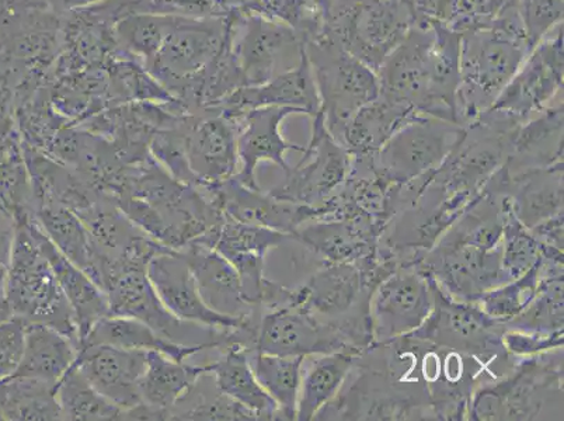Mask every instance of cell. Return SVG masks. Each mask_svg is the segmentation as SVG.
<instances>
[{
	"label": "cell",
	"mask_w": 564,
	"mask_h": 421,
	"mask_svg": "<svg viewBox=\"0 0 564 421\" xmlns=\"http://www.w3.org/2000/svg\"><path fill=\"white\" fill-rule=\"evenodd\" d=\"M506 194L485 186L484 193L417 265L455 300L476 302L485 292L506 284L501 267Z\"/></svg>",
	"instance_id": "cell-1"
},
{
	"label": "cell",
	"mask_w": 564,
	"mask_h": 421,
	"mask_svg": "<svg viewBox=\"0 0 564 421\" xmlns=\"http://www.w3.org/2000/svg\"><path fill=\"white\" fill-rule=\"evenodd\" d=\"M460 35L444 23L417 20L377 72L379 95L420 115L460 125L456 105Z\"/></svg>",
	"instance_id": "cell-2"
},
{
	"label": "cell",
	"mask_w": 564,
	"mask_h": 421,
	"mask_svg": "<svg viewBox=\"0 0 564 421\" xmlns=\"http://www.w3.org/2000/svg\"><path fill=\"white\" fill-rule=\"evenodd\" d=\"M115 202L142 233L177 251L223 219L207 195L178 182L151 155L128 164Z\"/></svg>",
	"instance_id": "cell-3"
},
{
	"label": "cell",
	"mask_w": 564,
	"mask_h": 421,
	"mask_svg": "<svg viewBox=\"0 0 564 421\" xmlns=\"http://www.w3.org/2000/svg\"><path fill=\"white\" fill-rule=\"evenodd\" d=\"M532 50L518 8L507 10L489 28L460 35V125H470L495 105Z\"/></svg>",
	"instance_id": "cell-4"
},
{
	"label": "cell",
	"mask_w": 564,
	"mask_h": 421,
	"mask_svg": "<svg viewBox=\"0 0 564 421\" xmlns=\"http://www.w3.org/2000/svg\"><path fill=\"white\" fill-rule=\"evenodd\" d=\"M100 255L95 281L106 292L110 315L132 317L145 323L167 341L182 346L199 347L204 352H220L229 344L239 342L240 327L218 331L174 316L163 305L148 277L150 260L132 255L120 258Z\"/></svg>",
	"instance_id": "cell-5"
},
{
	"label": "cell",
	"mask_w": 564,
	"mask_h": 421,
	"mask_svg": "<svg viewBox=\"0 0 564 421\" xmlns=\"http://www.w3.org/2000/svg\"><path fill=\"white\" fill-rule=\"evenodd\" d=\"M563 347L518 359L470 399L468 420H563Z\"/></svg>",
	"instance_id": "cell-6"
},
{
	"label": "cell",
	"mask_w": 564,
	"mask_h": 421,
	"mask_svg": "<svg viewBox=\"0 0 564 421\" xmlns=\"http://www.w3.org/2000/svg\"><path fill=\"white\" fill-rule=\"evenodd\" d=\"M17 224L7 274L10 313L25 325L40 323L53 327L80 347L74 311L34 238L32 214L18 215Z\"/></svg>",
	"instance_id": "cell-7"
},
{
	"label": "cell",
	"mask_w": 564,
	"mask_h": 421,
	"mask_svg": "<svg viewBox=\"0 0 564 421\" xmlns=\"http://www.w3.org/2000/svg\"><path fill=\"white\" fill-rule=\"evenodd\" d=\"M323 29L373 72L417 23L413 0H321Z\"/></svg>",
	"instance_id": "cell-8"
},
{
	"label": "cell",
	"mask_w": 564,
	"mask_h": 421,
	"mask_svg": "<svg viewBox=\"0 0 564 421\" xmlns=\"http://www.w3.org/2000/svg\"><path fill=\"white\" fill-rule=\"evenodd\" d=\"M305 54L319 95V112L338 141L350 118L379 96L378 75L323 32L306 41Z\"/></svg>",
	"instance_id": "cell-9"
},
{
	"label": "cell",
	"mask_w": 564,
	"mask_h": 421,
	"mask_svg": "<svg viewBox=\"0 0 564 421\" xmlns=\"http://www.w3.org/2000/svg\"><path fill=\"white\" fill-rule=\"evenodd\" d=\"M227 32V18H188L176 14L161 48L143 66L188 112L189 96L205 71L217 58Z\"/></svg>",
	"instance_id": "cell-10"
},
{
	"label": "cell",
	"mask_w": 564,
	"mask_h": 421,
	"mask_svg": "<svg viewBox=\"0 0 564 421\" xmlns=\"http://www.w3.org/2000/svg\"><path fill=\"white\" fill-rule=\"evenodd\" d=\"M301 285L305 292L302 307L335 328L354 350L361 353L371 346L369 300L372 292L364 287L357 266L321 260V266Z\"/></svg>",
	"instance_id": "cell-11"
},
{
	"label": "cell",
	"mask_w": 564,
	"mask_h": 421,
	"mask_svg": "<svg viewBox=\"0 0 564 421\" xmlns=\"http://www.w3.org/2000/svg\"><path fill=\"white\" fill-rule=\"evenodd\" d=\"M433 311L412 335L487 363L516 366L518 359L502 344L505 327L487 316L476 302L455 300L433 279Z\"/></svg>",
	"instance_id": "cell-12"
},
{
	"label": "cell",
	"mask_w": 564,
	"mask_h": 421,
	"mask_svg": "<svg viewBox=\"0 0 564 421\" xmlns=\"http://www.w3.org/2000/svg\"><path fill=\"white\" fill-rule=\"evenodd\" d=\"M229 45L245 87L259 86L299 66L305 53L289 25L235 10L228 14Z\"/></svg>",
	"instance_id": "cell-13"
},
{
	"label": "cell",
	"mask_w": 564,
	"mask_h": 421,
	"mask_svg": "<svg viewBox=\"0 0 564 421\" xmlns=\"http://www.w3.org/2000/svg\"><path fill=\"white\" fill-rule=\"evenodd\" d=\"M464 130L465 126L458 122L419 116L400 128L369 161L384 182L404 184L437 169Z\"/></svg>",
	"instance_id": "cell-14"
},
{
	"label": "cell",
	"mask_w": 564,
	"mask_h": 421,
	"mask_svg": "<svg viewBox=\"0 0 564 421\" xmlns=\"http://www.w3.org/2000/svg\"><path fill=\"white\" fill-rule=\"evenodd\" d=\"M311 121V140L300 163L285 173L284 183L269 193L284 202L319 208L346 182L352 156L327 130L321 112Z\"/></svg>",
	"instance_id": "cell-15"
},
{
	"label": "cell",
	"mask_w": 564,
	"mask_h": 421,
	"mask_svg": "<svg viewBox=\"0 0 564 421\" xmlns=\"http://www.w3.org/2000/svg\"><path fill=\"white\" fill-rule=\"evenodd\" d=\"M433 304V277L417 265L399 267L373 290L369 300L373 343L417 331L432 313Z\"/></svg>",
	"instance_id": "cell-16"
},
{
	"label": "cell",
	"mask_w": 564,
	"mask_h": 421,
	"mask_svg": "<svg viewBox=\"0 0 564 421\" xmlns=\"http://www.w3.org/2000/svg\"><path fill=\"white\" fill-rule=\"evenodd\" d=\"M563 24L538 43L489 110L525 122L563 94ZM486 112V111H485Z\"/></svg>",
	"instance_id": "cell-17"
},
{
	"label": "cell",
	"mask_w": 564,
	"mask_h": 421,
	"mask_svg": "<svg viewBox=\"0 0 564 421\" xmlns=\"http://www.w3.org/2000/svg\"><path fill=\"white\" fill-rule=\"evenodd\" d=\"M290 240L294 238L279 230L239 223L223 214V219L193 244L207 246L223 255L238 271L246 302L261 307L267 281L265 256Z\"/></svg>",
	"instance_id": "cell-18"
},
{
	"label": "cell",
	"mask_w": 564,
	"mask_h": 421,
	"mask_svg": "<svg viewBox=\"0 0 564 421\" xmlns=\"http://www.w3.org/2000/svg\"><path fill=\"white\" fill-rule=\"evenodd\" d=\"M256 352L282 357H312L352 352L335 328L317 321L302 306L264 311L260 317Z\"/></svg>",
	"instance_id": "cell-19"
},
{
	"label": "cell",
	"mask_w": 564,
	"mask_h": 421,
	"mask_svg": "<svg viewBox=\"0 0 564 421\" xmlns=\"http://www.w3.org/2000/svg\"><path fill=\"white\" fill-rule=\"evenodd\" d=\"M184 145L189 169L204 190L232 179L239 171L238 133L232 120L215 110L184 118Z\"/></svg>",
	"instance_id": "cell-20"
},
{
	"label": "cell",
	"mask_w": 564,
	"mask_h": 421,
	"mask_svg": "<svg viewBox=\"0 0 564 421\" xmlns=\"http://www.w3.org/2000/svg\"><path fill=\"white\" fill-rule=\"evenodd\" d=\"M302 115L292 107H260L229 118L238 133L239 171L235 177L251 188H260L256 169L261 162H271L284 173L290 171L285 155L290 151L304 152L305 147L286 141L281 128L290 116Z\"/></svg>",
	"instance_id": "cell-21"
},
{
	"label": "cell",
	"mask_w": 564,
	"mask_h": 421,
	"mask_svg": "<svg viewBox=\"0 0 564 421\" xmlns=\"http://www.w3.org/2000/svg\"><path fill=\"white\" fill-rule=\"evenodd\" d=\"M203 192L227 217L279 230L292 238L307 220L321 217L319 208L275 198L269 192H261V188L246 186L235 176Z\"/></svg>",
	"instance_id": "cell-22"
},
{
	"label": "cell",
	"mask_w": 564,
	"mask_h": 421,
	"mask_svg": "<svg viewBox=\"0 0 564 421\" xmlns=\"http://www.w3.org/2000/svg\"><path fill=\"white\" fill-rule=\"evenodd\" d=\"M147 271L163 305L178 320L218 331L259 326L260 320H232L209 310L199 295L196 280L181 251L171 250L155 256L148 265Z\"/></svg>",
	"instance_id": "cell-23"
},
{
	"label": "cell",
	"mask_w": 564,
	"mask_h": 421,
	"mask_svg": "<svg viewBox=\"0 0 564 421\" xmlns=\"http://www.w3.org/2000/svg\"><path fill=\"white\" fill-rule=\"evenodd\" d=\"M147 354L91 344L79 348L75 366L102 397L127 412L143 403L141 381L145 374Z\"/></svg>",
	"instance_id": "cell-24"
},
{
	"label": "cell",
	"mask_w": 564,
	"mask_h": 421,
	"mask_svg": "<svg viewBox=\"0 0 564 421\" xmlns=\"http://www.w3.org/2000/svg\"><path fill=\"white\" fill-rule=\"evenodd\" d=\"M186 259L205 305L232 320H260L263 310L250 305L243 296L238 271L217 250L192 244L181 250Z\"/></svg>",
	"instance_id": "cell-25"
},
{
	"label": "cell",
	"mask_w": 564,
	"mask_h": 421,
	"mask_svg": "<svg viewBox=\"0 0 564 421\" xmlns=\"http://www.w3.org/2000/svg\"><path fill=\"white\" fill-rule=\"evenodd\" d=\"M487 186L509 195L512 213L528 229L553 215L564 213L563 163L532 169L514 176H509L501 166L487 182Z\"/></svg>",
	"instance_id": "cell-26"
},
{
	"label": "cell",
	"mask_w": 564,
	"mask_h": 421,
	"mask_svg": "<svg viewBox=\"0 0 564 421\" xmlns=\"http://www.w3.org/2000/svg\"><path fill=\"white\" fill-rule=\"evenodd\" d=\"M260 107H292L310 118L321 111L319 95L305 53L294 69L263 85L236 90L214 110L227 118H234Z\"/></svg>",
	"instance_id": "cell-27"
},
{
	"label": "cell",
	"mask_w": 564,
	"mask_h": 421,
	"mask_svg": "<svg viewBox=\"0 0 564 421\" xmlns=\"http://www.w3.org/2000/svg\"><path fill=\"white\" fill-rule=\"evenodd\" d=\"M299 242L317 259L332 263H350L364 276L376 273L379 240L371 238L345 219L316 218L307 220L294 235Z\"/></svg>",
	"instance_id": "cell-28"
},
{
	"label": "cell",
	"mask_w": 564,
	"mask_h": 421,
	"mask_svg": "<svg viewBox=\"0 0 564 421\" xmlns=\"http://www.w3.org/2000/svg\"><path fill=\"white\" fill-rule=\"evenodd\" d=\"M563 100L517 128L509 159L502 164L509 176L563 163Z\"/></svg>",
	"instance_id": "cell-29"
},
{
	"label": "cell",
	"mask_w": 564,
	"mask_h": 421,
	"mask_svg": "<svg viewBox=\"0 0 564 421\" xmlns=\"http://www.w3.org/2000/svg\"><path fill=\"white\" fill-rule=\"evenodd\" d=\"M32 229L40 249L43 250L45 258L53 267L61 289H63L66 300H68L72 311H74L76 325H78L79 342H82L97 322L110 315L109 300H107L106 292L96 284L89 274L72 263L55 248L47 235L40 228V225L35 223L33 215Z\"/></svg>",
	"instance_id": "cell-30"
},
{
	"label": "cell",
	"mask_w": 564,
	"mask_h": 421,
	"mask_svg": "<svg viewBox=\"0 0 564 421\" xmlns=\"http://www.w3.org/2000/svg\"><path fill=\"white\" fill-rule=\"evenodd\" d=\"M420 112L388 97L377 99L361 107L347 122L340 140L351 156H371L378 152L408 122Z\"/></svg>",
	"instance_id": "cell-31"
},
{
	"label": "cell",
	"mask_w": 564,
	"mask_h": 421,
	"mask_svg": "<svg viewBox=\"0 0 564 421\" xmlns=\"http://www.w3.org/2000/svg\"><path fill=\"white\" fill-rule=\"evenodd\" d=\"M249 352L238 343L223 348L220 357L208 364L215 385L219 392L251 410L259 420H281L279 406L251 369Z\"/></svg>",
	"instance_id": "cell-32"
},
{
	"label": "cell",
	"mask_w": 564,
	"mask_h": 421,
	"mask_svg": "<svg viewBox=\"0 0 564 421\" xmlns=\"http://www.w3.org/2000/svg\"><path fill=\"white\" fill-rule=\"evenodd\" d=\"M78 352L79 347L64 333L30 323L25 325L23 356L13 375L58 384L75 363Z\"/></svg>",
	"instance_id": "cell-33"
},
{
	"label": "cell",
	"mask_w": 564,
	"mask_h": 421,
	"mask_svg": "<svg viewBox=\"0 0 564 421\" xmlns=\"http://www.w3.org/2000/svg\"><path fill=\"white\" fill-rule=\"evenodd\" d=\"M32 215L55 248L94 279L99 249L78 215L53 202L35 204Z\"/></svg>",
	"instance_id": "cell-34"
},
{
	"label": "cell",
	"mask_w": 564,
	"mask_h": 421,
	"mask_svg": "<svg viewBox=\"0 0 564 421\" xmlns=\"http://www.w3.org/2000/svg\"><path fill=\"white\" fill-rule=\"evenodd\" d=\"M91 344H106V346L127 348V350L158 352L177 361H187L189 357L204 352L199 347L182 346L167 341L145 323L132 317L112 315H107L97 322L80 342V347L91 346Z\"/></svg>",
	"instance_id": "cell-35"
},
{
	"label": "cell",
	"mask_w": 564,
	"mask_h": 421,
	"mask_svg": "<svg viewBox=\"0 0 564 421\" xmlns=\"http://www.w3.org/2000/svg\"><path fill=\"white\" fill-rule=\"evenodd\" d=\"M209 371L205 366H192L177 361L165 354L148 352L147 368L141 381L142 402L161 410L167 415L174 404L196 385L203 374Z\"/></svg>",
	"instance_id": "cell-36"
},
{
	"label": "cell",
	"mask_w": 564,
	"mask_h": 421,
	"mask_svg": "<svg viewBox=\"0 0 564 421\" xmlns=\"http://www.w3.org/2000/svg\"><path fill=\"white\" fill-rule=\"evenodd\" d=\"M358 353L319 354L306 371H302L296 420L311 421L323 406L336 397L350 374Z\"/></svg>",
	"instance_id": "cell-37"
},
{
	"label": "cell",
	"mask_w": 564,
	"mask_h": 421,
	"mask_svg": "<svg viewBox=\"0 0 564 421\" xmlns=\"http://www.w3.org/2000/svg\"><path fill=\"white\" fill-rule=\"evenodd\" d=\"M564 265L542 260L540 287L530 305L514 320L505 323V331L553 335L564 331Z\"/></svg>",
	"instance_id": "cell-38"
},
{
	"label": "cell",
	"mask_w": 564,
	"mask_h": 421,
	"mask_svg": "<svg viewBox=\"0 0 564 421\" xmlns=\"http://www.w3.org/2000/svg\"><path fill=\"white\" fill-rule=\"evenodd\" d=\"M58 384L12 375L0 382V419L9 421H59L63 419Z\"/></svg>",
	"instance_id": "cell-39"
},
{
	"label": "cell",
	"mask_w": 564,
	"mask_h": 421,
	"mask_svg": "<svg viewBox=\"0 0 564 421\" xmlns=\"http://www.w3.org/2000/svg\"><path fill=\"white\" fill-rule=\"evenodd\" d=\"M306 357H282L249 352L251 369L259 384L279 406L281 420H296L302 367Z\"/></svg>",
	"instance_id": "cell-40"
},
{
	"label": "cell",
	"mask_w": 564,
	"mask_h": 421,
	"mask_svg": "<svg viewBox=\"0 0 564 421\" xmlns=\"http://www.w3.org/2000/svg\"><path fill=\"white\" fill-rule=\"evenodd\" d=\"M169 420H259L251 410L219 392L207 371L169 412Z\"/></svg>",
	"instance_id": "cell-41"
},
{
	"label": "cell",
	"mask_w": 564,
	"mask_h": 421,
	"mask_svg": "<svg viewBox=\"0 0 564 421\" xmlns=\"http://www.w3.org/2000/svg\"><path fill=\"white\" fill-rule=\"evenodd\" d=\"M56 398L64 420L116 421L124 420L126 412L102 397L82 375L75 363L66 371L56 388Z\"/></svg>",
	"instance_id": "cell-42"
},
{
	"label": "cell",
	"mask_w": 564,
	"mask_h": 421,
	"mask_svg": "<svg viewBox=\"0 0 564 421\" xmlns=\"http://www.w3.org/2000/svg\"><path fill=\"white\" fill-rule=\"evenodd\" d=\"M0 205L18 217L32 214V179L18 130L0 137Z\"/></svg>",
	"instance_id": "cell-43"
},
{
	"label": "cell",
	"mask_w": 564,
	"mask_h": 421,
	"mask_svg": "<svg viewBox=\"0 0 564 421\" xmlns=\"http://www.w3.org/2000/svg\"><path fill=\"white\" fill-rule=\"evenodd\" d=\"M176 14L138 12L115 25L117 51L147 64L161 48L173 28Z\"/></svg>",
	"instance_id": "cell-44"
},
{
	"label": "cell",
	"mask_w": 564,
	"mask_h": 421,
	"mask_svg": "<svg viewBox=\"0 0 564 421\" xmlns=\"http://www.w3.org/2000/svg\"><path fill=\"white\" fill-rule=\"evenodd\" d=\"M240 12L289 25L304 43L323 29L321 0H246Z\"/></svg>",
	"instance_id": "cell-45"
},
{
	"label": "cell",
	"mask_w": 564,
	"mask_h": 421,
	"mask_svg": "<svg viewBox=\"0 0 564 421\" xmlns=\"http://www.w3.org/2000/svg\"><path fill=\"white\" fill-rule=\"evenodd\" d=\"M542 277V259L516 280L485 292L476 301L480 310L500 325L514 320L535 296Z\"/></svg>",
	"instance_id": "cell-46"
},
{
	"label": "cell",
	"mask_w": 564,
	"mask_h": 421,
	"mask_svg": "<svg viewBox=\"0 0 564 421\" xmlns=\"http://www.w3.org/2000/svg\"><path fill=\"white\" fill-rule=\"evenodd\" d=\"M542 259L541 244L531 230L512 213L511 199L506 194L505 225H502L501 267L507 279L516 280Z\"/></svg>",
	"instance_id": "cell-47"
},
{
	"label": "cell",
	"mask_w": 564,
	"mask_h": 421,
	"mask_svg": "<svg viewBox=\"0 0 564 421\" xmlns=\"http://www.w3.org/2000/svg\"><path fill=\"white\" fill-rule=\"evenodd\" d=\"M186 116L178 117L173 126L162 128L153 133L150 153L178 182L199 190L202 184L189 169L186 145H184V118Z\"/></svg>",
	"instance_id": "cell-48"
},
{
	"label": "cell",
	"mask_w": 564,
	"mask_h": 421,
	"mask_svg": "<svg viewBox=\"0 0 564 421\" xmlns=\"http://www.w3.org/2000/svg\"><path fill=\"white\" fill-rule=\"evenodd\" d=\"M521 0H448L444 24L460 34L489 28Z\"/></svg>",
	"instance_id": "cell-49"
},
{
	"label": "cell",
	"mask_w": 564,
	"mask_h": 421,
	"mask_svg": "<svg viewBox=\"0 0 564 421\" xmlns=\"http://www.w3.org/2000/svg\"><path fill=\"white\" fill-rule=\"evenodd\" d=\"M518 10L532 48L563 24L564 0H521Z\"/></svg>",
	"instance_id": "cell-50"
},
{
	"label": "cell",
	"mask_w": 564,
	"mask_h": 421,
	"mask_svg": "<svg viewBox=\"0 0 564 421\" xmlns=\"http://www.w3.org/2000/svg\"><path fill=\"white\" fill-rule=\"evenodd\" d=\"M246 0H150L151 12L188 18H227Z\"/></svg>",
	"instance_id": "cell-51"
},
{
	"label": "cell",
	"mask_w": 564,
	"mask_h": 421,
	"mask_svg": "<svg viewBox=\"0 0 564 421\" xmlns=\"http://www.w3.org/2000/svg\"><path fill=\"white\" fill-rule=\"evenodd\" d=\"M25 323L19 317L0 322V382L12 377L23 356Z\"/></svg>",
	"instance_id": "cell-52"
},
{
	"label": "cell",
	"mask_w": 564,
	"mask_h": 421,
	"mask_svg": "<svg viewBox=\"0 0 564 421\" xmlns=\"http://www.w3.org/2000/svg\"><path fill=\"white\" fill-rule=\"evenodd\" d=\"M502 344H505L506 350L517 358L536 356V354L562 348L564 344V331L553 333V335L505 331V333H502Z\"/></svg>",
	"instance_id": "cell-53"
},
{
	"label": "cell",
	"mask_w": 564,
	"mask_h": 421,
	"mask_svg": "<svg viewBox=\"0 0 564 421\" xmlns=\"http://www.w3.org/2000/svg\"><path fill=\"white\" fill-rule=\"evenodd\" d=\"M17 217L0 205V266H9L14 238H17Z\"/></svg>",
	"instance_id": "cell-54"
},
{
	"label": "cell",
	"mask_w": 564,
	"mask_h": 421,
	"mask_svg": "<svg viewBox=\"0 0 564 421\" xmlns=\"http://www.w3.org/2000/svg\"><path fill=\"white\" fill-rule=\"evenodd\" d=\"M419 20L444 23L448 0H413Z\"/></svg>",
	"instance_id": "cell-55"
},
{
	"label": "cell",
	"mask_w": 564,
	"mask_h": 421,
	"mask_svg": "<svg viewBox=\"0 0 564 421\" xmlns=\"http://www.w3.org/2000/svg\"><path fill=\"white\" fill-rule=\"evenodd\" d=\"M41 2L47 4L56 14H69L75 10L85 9L91 7L100 0H41Z\"/></svg>",
	"instance_id": "cell-56"
},
{
	"label": "cell",
	"mask_w": 564,
	"mask_h": 421,
	"mask_svg": "<svg viewBox=\"0 0 564 421\" xmlns=\"http://www.w3.org/2000/svg\"><path fill=\"white\" fill-rule=\"evenodd\" d=\"M7 274V267L0 266V322L8 321L9 317H12L8 301Z\"/></svg>",
	"instance_id": "cell-57"
},
{
	"label": "cell",
	"mask_w": 564,
	"mask_h": 421,
	"mask_svg": "<svg viewBox=\"0 0 564 421\" xmlns=\"http://www.w3.org/2000/svg\"><path fill=\"white\" fill-rule=\"evenodd\" d=\"M10 132H12V131H10ZM4 136H7V133H4ZM0 137H3L2 133H0Z\"/></svg>",
	"instance_id": "cell-58"
}]
</instances>
